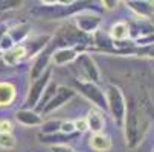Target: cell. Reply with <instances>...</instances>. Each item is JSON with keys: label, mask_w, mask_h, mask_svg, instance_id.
<instances>
[{"label": "cell", "mask_w": 154, "mask_h": 152, "mask_svg": "<svg viewBox=\"0 0 154 152\" xmlns=\"http://www.w3.org/2000/svg\"><path fill=\"white\" fill-rule=\"evenodd\" d=\"M149 125H151L149 117L137 102H131L130 105H127L122 128H124L125 143L130 149H136L143 142L149 129Z\"/></svg>", "instance_id": "obj_1"}, {"label": "cell", "mask_w": 154, "mask_h": 152, "mask_svg": "<svg viewBox=\"0 0 154 152\" xmlns=\"http://www.w3.org/2000/svg\"><path fill=\"white\" fill-rule=\"evenodd\" d=\"M93 6L92 0H81V2H75L72 5H45V6H38L34 9V14L45 17L46 20H55V18H66V17H72L76 12L82 9H89Z\"/></svg>", "instance_id": "obj_2"}, {"label": "cell", "mask_w": 154, "mask_h": 152, "mask_svg": "<svg viewBox=\"0 0 154 152\" xmlns=\"http://www.w3.org/2000/svg\"><path fill=\"white\" fill-rule=\"evenodd\" d=\"M107 111L110 113V116L113 117V120L122 126L124 123V117H125V111H127V100L124 97V93L119 87L110 84L107 87Z\"/></svg>", "instance_id": "obj_3"}, {"label": "cell", "mask_w": 154, "mask_h": 152, "mask_svg": "<svg viewBox=\"0 0 154 152\" xmlns=\"http://www.w3.org/2000/svg\"><path fill=\"white\" fill-rule=\"evenodd\" d=\"M76 87L79 93L90 100L96 108H99L101 111H107V94L105 91H102V88L92 81H76Z\"/></svg>", "instance_id": "obj_4"}, {"label": "cell", "mask_w": 154, "mask_h": 152, "mask_svg": "<svg viewBox=\"0 0 154 152\" xmlns=\"http://www.w3.org/2000/svg\"><path fill=\"white\" fill-rule=\"evenodd\" d=\"M72 17L75 20V26L84 34H95L99 29L101 21H102L99 14L92 12L89 9H82Z\"/></svg>", "instance_id": "obj_5"}, {"label": "cell", "mask_w": 154, "mask_h": 152, "mask_svg": "<svg viewBox=\"0 0 154 152\" xmlns=\"http://www.w3.org/2000/svg\"><path fill=\"white\" fill-rule=\"evenodd\" d=\"M51 75H52V72L48 67L38 78L32 79V84L29 87V91H28V96H26V102H25L26 108H35V105L38 103L43 91H45V88H46V85L51 81Z\"/></svg>", "instance_id": "obj_6"}, {"label": "cell", "mask_w": 154, "mask_h": 152, "mask_svg": "<svg viewBox=\"0 0 154 152\" xmlns=\"http://www.w3.org/2000/svg\"><path fill=\"white\" fill-rule=\"evenodd\" d=\"M75 94H76V91L73 88H70V87H67V85H58L55 94L51 97V100L45 106H43V110L40 113L41 114H49V113L58 110V108H61L64 103H67L70 99H73Z\"/></svg>", "instance_id": "obj_7"}, {"label": "cell", "mask_w": 154, "mask_h": 152, "mask_svg": "<svg viewBox=\"0 0 154 152\" xmlns=\"http://www.w3.org/2000/svg\"><path fill=\"white\" fill-rule=\"evenodd\" d=\"M76 64L81 67V70L84 72L87 81H92V82H96L99 84L101 81V72H99V67L98 64L95 62V59L85 52H81L78 56H76Z\"/></svg>", "instance_id": "obj_8"}, {"label": "cell", "mask_w": 154, "mask_h": 152, "mask_svg": "<svg viewBox=\"0 0 154 152\" xmlns=\"http://www.w3.org/2000/svg\"><path fill=\"white\" fill-rule=\"evenodd\" d=\"M85 46L82 44H78V46H72V47H60L57 49L54 53H52V62L57 64V66H64V64H69V62H73L76 59V56L84 52Z\"/></svg>", "instance_id": "obj_9"}, {"label": "cell", "mask_w": 154, "mask_h": 152, "mask_svg": "<svg viewBox=\"0 0 154 152\" xmlns=\"http://www.w3.org/2000/svg\"><path fill=\"white\" fill-rule=\"evenodd\" d=\"M52 37L45 34V35H37V37H28L21 44L25 47V53H26V58H32V56H37L40 52H43L49 43H51Z\"/></svg>", "instance_id": "obj_10"}, {"label": "cell", "mask_w": 154, "mask_h": 152, "mask_svg": "<svg viewBox=\"0 0 154 152\" xmlns=\"http://www.w3.org/2000/svg\"><path fill=\"white\" fill-rule=\"evenodd\" d=\"M128 31H130L128 37H131L133 40H137V38L154 34V25L148 18H139L136 21H131L128 25Z\"/></svg>", "instance_id": "obj_11"}, {"label": "cell", "mask_w": 154, "mask_h": 152, "mask_svg": "<svg viewBox=\"0 0 154 152\" xmlns=\"http://www.w3.org/2000/svg\"><path fill=\"white\" fill-rule=\"evenodd\" d=\"M15 119L23 126H40L43 123L41 113L35 111L34 108H23L15 113Z\"/></svg>", "instance_id": "obj_12"}, {"label": "cell", "mask_w": 154, "mask_h": 152, "mask_svg": "<svg viewBox=\"0 0 154 152\" xmlns=\"http://www.w3.org/2000/svg\"><path fill=\"white\" fill-rule=\"evenodd\" d=\"M85 120H87V125H89V131H92V133H102L104 131L105 119H104V114L101 113L99 108L89 110V113L85 116Z\"/></svg>", "instance_id": "obj_13"}, {"label": "cell", "mask_w": 154, "mask_h": 152, "mask_svg": "<svg viewBox=\"0 0 154 152\" xmlns=\"http://www.w3.org/2000/svg\"><path fill=\"white\" fill-rule=\"evenodd\" d=\"M81 134L79 133H72V134H66V133H54V134H38V139L41 143H45V145H58V143H66V142H69V140H73L76 137H79Z\"/></svg>", "instance_id": "obj_14"}, {"label": "cell", "mask_w": 154, "mask_h": 152, "mask_svg": "<svg viewBox=\"0 0 154 152\" xmlns=\"http://www.w3.org/2000/svg\"><path fill=\"white\" fill-rule=\"evenodd\" d=\"M51 58H52V53L51 52H40L37 55V58H35V61L32 64V67H31V79L38 78L43 72L49 67Z\"/></svg>", "instance_id": "obj_15"}, {"label": "cell", "mask_w": 154, "mask_h": 152, "mask_svg": "<svg viewBox=\"0 0 154 152\" xmlns=\"http://www.w3.org/2000/svg\"><path fill=\"white\" fill-rule=\"evenodd\" d=\"M5 64H8V66H15V64H18L23 58H26V53H25V47L23 44H14L11 49L5 50L3 55H2Z\"/></svg>", "instance_id": "obj_16"}, {"label": "cell", "mask_w": 154, "mask_h": 152, "mask_svg": "<svg viewBox=\"0 0 154 152\" xmlns=\"http://www.w3.org/2000/svg\"><path fill=\"white\" fill-rule=\"evenodd\" d=\"M127 5L133 12H136L139 17H143V18L151 17L154 12V5L149 0H131V2H127Z\"/></svg>", "instance_id": "obj_17"}, {"label": "cell", "mask_w": 154, "mask_h": 152, "mask_svg": "<svg viewBox=\"0 0 154 152\" xmlns=\"http://www.w3.org/2000/svg\"><path fill=\"white\" fill-rule=\"evenodd\" d=\"M29 32H31V25L23 21V23H18L12 28L8 29V35L12 38V41L15 44H20V43H23L28 37H29Z\"/></svg>", "instance_id": "obj_18"}, {"label": "cell", "mask_w": 154, "mask_h": 152, "mask_svg": "<svg viewBox=\"0 0 154 152\" xmlns=\"http://www.w3.org/2000/svg\"><path fill=\"white\" fill-rule=\"evenodd\" d=\"M15 99V87L11 82H0V106H9Z\"/></svg>", "instance_id": "obj_19"}, {"label": "cell", "mask_w": 154, "mask_h": 152, "mask_svg": "<svg viewBox=\"0 0 154 152\" xmlns=\"http://www.w3.org/2000/svg\"><path fill=\"white\" fill-rule=\"evenodd\" d=\"M90 146L98 152H104L112 148V140L104 133H93V136L90 137Z\"/></svg>", "instance_id": "obj_20"}, {"label": "cell", "mask_w": 154, "mask_h": 152, "mask_svg": "<svg viewBox=\"0 0 154 152\" xmlns=\"http://www.w3.org/2000/svg\"><path fill=\"white\" fill-rule=\"evenodd\" d=\"M57 88H58V84H55L54 81H49V84L46 85V88H45V91H43V94H41V97H40V100H38V103L35 105L34 110L40 113V111L43 110V106H45V105L51 100V97L55 94Z\"/></svg>", "instance_id": "obj_21"}, {"label": "cell", "mask_w": 154, "mask_h": 152, "mask_svg": "<svg viewBox=\"0 0 154 152\" xmlns=\"http://www.w3.org/2000/svg\"><path fill=\"white\" fill-rule=\"evenodd\" d=\"M128 23H124V21H118L110 29V35H112L113 41H125L128 38Z\"/></svg>", "instance_id": "obj_22"}, {"label": "cell", "mask_w": 154, "mask_h": 152, "mask_svg": "<svg viewBox=\"0 0 154 152\" xmlns=\"http://www.w3.org/2000/svg\"><path fill=\"white\" fill-rule=\"evenodd\" d=\"M61 122L60 119H52V120H48V122H43L40 125V133L41 134H54V133H58L60 128H61Z\"/></svg>", "instance_id": "obj_23"}, {"label": "cell", "mask_w": 154, "mask_h": 152, "mask_svg": "<svg viewBox=\"0 0 154 152\" xmlns=\"http://www.w3.org/2000/svg\"><path fill=\"white\" fill-rule=\"evenodd\" d=\"M17 142L12 133H0V148L2 149H12L15 148Z\"/></svg>", "instance_id": "obj_24"}, {"label": "cell", "mask_w": 154, "mask_h": 152, "mask_svg": "<svg viewBox=\"0 0 154 152\" xmlns=\"http://www.w3.org/2000/svg\"><path fill=\"white\" fill-rule=\"evenodd\" d=\"M21 3V0H0V11L14 9Z\"/></svg>", "instance_id": "obj_25"}, {"label": "cell", "mask_w": 154, "mask_h": 152, "mask_svg": "<svg viewBox=\"0 0 154 152\" xmlns=\"http://www.w3.org/2000/svg\"><path fill=\"white\" fill-rule=\"evenodd\" d=\"M15 44V43L12 41V38L8 35V32L2 37V40H0V50L2 52H5V50H8V49H11L12 46Z\"/></svg>", "instance_id": "obj_26"}, {"label": "cell", "mask_w": 154, "mask_h": 152, "mask_svg": "<svg viewBox=\"0 0 154 152\" xmlns=\"http://www.w3.org/2000/svg\"><path fill=\"white\" fill-rule=\"evenodd\" d=\"M61 133H66V134H72V133H78L75 129V123L72 120H63L61 122V128H60Z\"/></svg>", "instance_id": "obj_27"}, {"label": "cell", "mask_w": 154, "mask_h": 152, "mask_svg": "<svg viewBox=\"0 0 154 152\" xmlns=\"http://www.w3.org/2000/svg\"><path fill=\"white\" fill-rule=\"evenodd\" d=\"M52 152H75V149L72 146H69L67 143H58V145H52L51 146Z\"/></svg>", "instance_id": "obj_28"}, {"label": "cell", "mask_w": 154, "mask_h": 152, "mask_svg": "<svg viewBox=\"0 0 154 152\" xmlns=\"http://www.w3.org/2000/svg\"><path fill=\"white\" fill-rule=\"evenodd\" d=\"M73 123H75V129H76L79 134L89 131V125H87L85 117H84V119H76V120H73Z\"/></svg>", "instance_id": "obj_29"}, {"label": "cell", "mask_w": 154, "mask_h": 152, "mask_svg": "<svg viewBox=\"0 0 154 152\" xmlns=\"http://www.w3.org/2000/svg\"><path fill=\"white\" fill-rule=\"evenodd\" d=\"M102 2V6L108 11H112V9H116L119 6V2L121 0H101Z\"/></svg>", "instance_id": "obj_30"}, {"label": "cell", "mask_w": 154, "mask_h": 152, "mask_svg": "<svg viewBox=\"0 0 154 152\" xmlns=\"http://www.w3.org/2000/svg\"><path fill=\"white\" fill-rule=\"evenodd\" d=\"M0 133H12V123L9 120H0Z\"/></svg>", "instance_id": "obj_31"}, {"label": "cell", "mask_w": 154, "mask_h": 152, "mask_svg": "<svg viewBox=\"0 0 154 152\" xmlns=\"http://www.w3.org/2000/svg\"><path fill=\"white\" fill-rule=\"evenodd\" d=\"M6 32H8V26L2 23V25H0V40H2V37H3Z\"/></svg>", "instance_id": "obj_32"}, {"label": "cell", "mask_w": 154, "mask_h": 152, "mask_svg": "<svg viewBox=\"0 0 154 152\" xmlns=\"http://www.w3.org/2000/svg\"><path fill=\"white\" fill-rule=\"evenodd\" d=\"M76 0H58V3L60 5H72V3H75Z\"/></svg>", "instance_id": "obj_33"}, {"label": "cell", "mask_w": 154, "mask_h": 152, "mask_svg": "<svg viewBox=\"0 0 154 152\" xmlns=\"http://www.w3.org/2000/svg\"><path fill=\"white\" fill-rule=\"evenodd\" d=\"M43 2V5H55V3H58V0H41Z\"/></svg>", "instance_id": "obj_34"}, {"label": "cell", "mask_w": 154, "mask_h": 152, "mask_svg": "<svg viewBox=\"0 0 154 152\" xmlns=\"http://www.w3.org/2000/svg\"><path fill=\"white\" fill-rule=\"evenodd\" d=\"M125 2H131V0H125Z\"/></svg>", "instance_id": "obj_35"}, {"label": "cell", "mask_w": 154, "mask_h": 152, "mask_svg": "<svg viewBox=\"0 0 154 152\" xmlns=\"http://www.w3.org/2000/svg\"><path fill=\"white\" fill-rule=\"evenodd\" d=\"M151 152H154V148H152V151H151Z\"/></svg>", "instance_id": "obj_36"}, {"label": "cell", "mask_w": 154, "mask_h": 152, "mask_svg": "<svg viewBox=\"0 0 154 152\" xmlns=\"http://www.w3.org/2000/svg\"><path fill=\"white\" fill-rule=\"evenodd\" d=\"M149 2H151V0H149Z\"/></svg>", "instance_id": "obj_37"}]
</instances>
